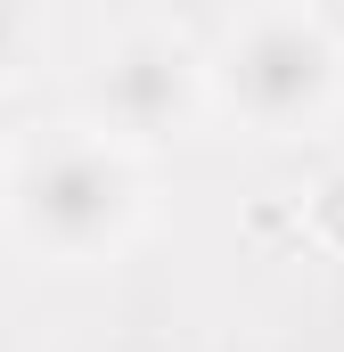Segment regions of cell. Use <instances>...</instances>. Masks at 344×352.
Wrapping results in <instances>:
<instances>
[{"label":"cell","instance_id":"6da1fadb","mask_svg":"<svg viewBox=\"0 0 344 352\" xmlns=\"http://www.w3.org/2000/svg\"><path fill=\"white\" fill-rule=\"evenodd\" d=\"M140 213V173L123 140H41L8 173V230L50 263H98Z\"/></svg>","mask_w":344,"mask_h":352},{"label":"cell","instance_id":"7a4b0ae2","mask_svg":"<svg viewBox=\"0 0 344 352\" xmlns=\"http://www.w3.org/2000/svg\"><path fill=\"white\" fill-rule=\"evenodd\" d=\"M336 41L303 8H262L222 50V98L255 123L262 140H295L336 107Z\"/></svg>","mask_w":344,"mask_h":352},{"label":"cell","instance_id":"3957f363","mask_svg":"<svg viewBox=\"0 0 344 352\" xmlns=\"http://www.w3.org/2000/svg\"><path fill=\"white\" fill-rule=\"evenodd\" d=\"M90 107L115 140L148 148V140H180L205 115V66L189 58V41L172 33H123L98 74H90Z\"/></svg>","mask_w":344,"mask_h":352},{"label":"cell","instance_id":"277c9868","mask_svg":"<svg viewBox=\"0 0 344 352\" xmlns=\"http://www.w3.org/2000/svg\"><path fill=\"white\" fill-rule=\"evenodd\" d=\"M33 58V0H0V82H17Z\"/></svg>","mask_w":344,"mask_h":352},{"label":"cell","instance_id":"5b68a950","mask_svg":"<svg viewBox=\"0 0 344 352\" xmlns=\"http://www.w3.org/2000/svg\"><path fill=\"white\" fill-rule=\"evenodd\" d=\"M312 230H320L328 246H344V173L320 180V197H312Z\"/></svg>","mask_w":344,"mask_h":352}]
</instances>
